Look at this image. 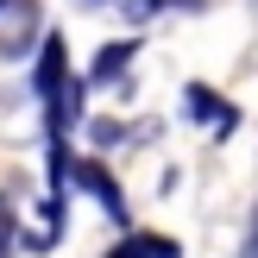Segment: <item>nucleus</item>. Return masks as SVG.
Returning a JSON list of instances; mask_svg holds the SVG:
<instances>
[{
	"instance_id": "nucleus-1",
	"label": "nucleus",
	"mask_w": 258,
	"mask_h": 258,
	"mask_svg": "<svg viewBox=\"0 0 258 258\" xmlns=\"http://www.w3.org/2000/svg\"><path fill=\"white\" fill-rule=\"evenodd\" d=\"M63 176H70V183H82V189H88V196H95V202H101V208H107V214H113V221H120V227L133 221V208H126L120 183H113V176L101 170L95 158H76V164H63Z\"/></svg>"
},
{
	"instance_id": "nucleus-2",
	"label": "nucleus",
	"mask_w": 258,
	"mask_h": 258,
	"mask_svg": "<svg viewBox=\"0 0 258 258\" xmlns=\"http://www.w3.org/2000/svg\"><path fill=\"white\" fill-rule=\"evenodd\" d=\"M70 82V70H63V38L50 32L44 38V50H38V70H32V88H38V101H50L57 88Z\"/></svg>"
},
{
	"instance_id": "nucleus-3",
	"label": "nucleus",
	"mask_w": 258,
	"mask_h": 258,
	"mask_svg": "<svg viewBox=\"0 0 258 258\" xmlns=\"http://www.w3.org/2000/svg\"><path fill=\"white\" fill-rule=\"evenodd\" d=\"M183 107H189V113H196V120H202V126H214V133H221V139H227V133H233V120H239V113H233V107H227V101H214V95H208V88H189V95H183Z\"/></svg>"
},
{
	"instance_id": "nucleus-4",
	"label": "nucleus",
	"mask_w": 258,
	"mask_h": 258,
	"mask_svg": "<svg viewBox=\"0 0 258 258\" xmlns=\"http://www.w3.org/2000/svg\"><path fill=\"white\" fill-rule=\"evenodd\" d=\"M139 57V38H120V44H101L95 70H88V82H120V70Z\"/></svg>"
},
{
	"instance_id": "nucleus-5",
	"label": "nucleus",
	"mask_w": 258,
	"mask_h": 258,
	"mask_svg": "<svg viewBox=\"0 0 258 258\" xmlns=\"http://www.w3.org/2000/svg\"><path fill=\"white\" fill-rule=\"evenodd\" d=\"M107 258H183V246H176V239H151V233H133L126 246H113Z\"/></svg>"
},
{
	"instance_id": "nucleus-6",
	"label": "nucleus",
	"mask_w": 258,
	"mask_h": 258,
	"mask_svg": "<svg viewBox=\"0 0 258 258\" xmlns=\"http://www.w3.org/2000/svg\"><path fill=\"white\" fill-rule=\"evenodd\" d=\"M13 233H19V227H13V214H7V202H0V258L13 252Z\"/></svg>"
},
{
	"instance_id": "nucleus-7",
	"label": "nucleus",
	"mask_w": 258,
	"mask_h": 258,
	"mask_svg": "<svg viewBox=\"0 0 258 258\" xmlns=\"http://www.w3.org/2000/svg\"><path fill=\"white\" fill-rule=\"evenodd\" d=\"M0 7H7V0H0Z\"/></svg>"
},
{
	"instance_id": "nucleus-8",
	"label": "nucleus",
	"mask_w": 258,
	"mask_h": 258,
	"mask_svg": "<svg viewBox=\"0 0 258 258\" xmlns=\"http://www.w3.org/2000/svg\"><path fill=\"white\" fill-rule=\"evenodd\" d=\"M88 7H95V0H88Z\"/></svg>"
}]
</instances>
